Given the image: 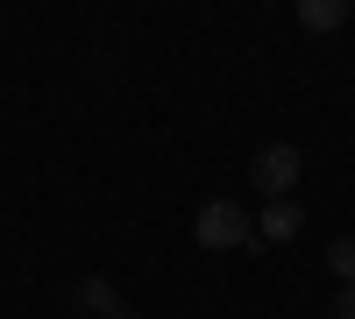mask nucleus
<instances>
[{
  "instance_id": "obj_4",
  "label": "nucleus",
  "mask_w": 355,
  "mask_h": 319,
  "mask_svg": "<svg viewBox=\"0 0 355 319\" xmlns=\"http://www.w3.org/2000/svg\"><path fill=\"white\" fill-rule=\"evenodd\" d=\"M78 305H85V319H121V312H128L121 291H114L107 277H78Z\"/></svg>"
},
{
  "instance_id": "obj_3",
  "label": "nucleus",
  "mask_w": 355,
  "mask_h": 319,
  "mask_svg": "<svg viewBox=\"0 0 355 319\" xmlns=\"http://www.w3.org/2000/svg\"><path fill=\"white\" fill-rule=\"evenodd\" d=\"M299 227H306L299 199H270V206H263V220H256V241H291Z\"/></svg>"
},
{
  "instance_id": "obj_2",
  "label": "nucleus",
  "mask_w": 355,
  "mask_h": 319,
  "mask_svg": "<svg viewBox=\"0 0 355 319\" xmlns=\"http://www.w3.org/2000/svg\"><path fill=\"white\" fill-rule=\"evenodd\" d=\"M299 149L291 142H263V149L249 156V185L263 192V199H291V185H299Z\"/></svg>"
},
{
  "instance_id": "obj_5",
  "label": "nucleus",
  "mask_w": 355,
  "mask_h": 319,
  "mask_svg": "<svg viewBox=\"0 0 355 319\" xmlns=\"http://www.w3.org/2000/svg\"><path fill=\"white\" fill-rule=\"evenodd\" d=\"M299 21L313 28V36H327V28L348 21V0H299Z\"/></svg>"
},
{
  "instance_id": "obj_1",
  "label": "nucleus",
  "mask_w": 355,
  "mask_h": 319,
  "mask_svg": "<svg viewBox=\"0 0 355 319\" xmlns=\"http://www.w3.org/2000/svg\"><path fill=\"white\" fill-rule=\"evenodd\" d=\"M192 241H199V248H214V255H220V248H249V241H256V220H249V213L220 192V199H206V206H199Z\"/></svg>"
},
{
  "instance_id": "obj_6",
  "label": "nucleus",
  "mask_w": 355,
  "mask_h": 319,
  "mask_svg": "<svg viewBox=\"0 0 355 319\" xmlns=\"http://www.w3.org/2000/svg\"><path fill=\"white\" fill-rule=\"evenodd\" d=\"M327 270H334V284H355V235L327 241Z\"/></svg>"
},
{
  "instance_id": "obj_7",
  "label": "nucleus",
  "mask_w": 355,
  "mask_h": 319,
  "mask_svg": "<svg viewBox=\"0 0 355 319\" xmlns=\"http://www.w3.org/2000/svg\"><path fill=\"white\" fill-rule=\"evenodd\" d=\"M334 319H355V284H334Z\"/></svg>"
}]
</instances>
